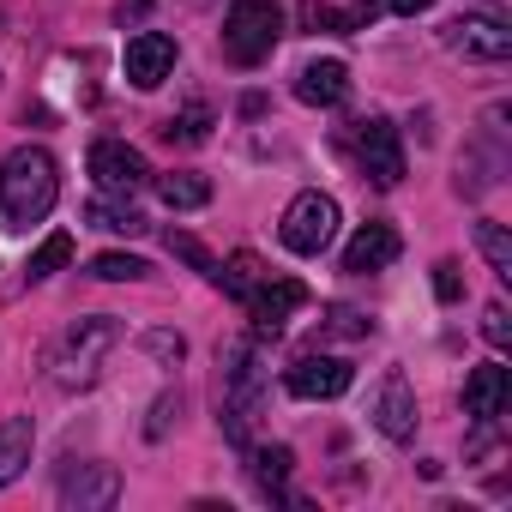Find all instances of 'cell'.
<instances>
[{"label": "cell", "mask_w": 512, "mask_h": 512, "mask_svg": "<svg viewBox=\"0 0 512 512\" xmlns=\"http://www.w3.org/2000/svg\"><path fill=\"white\" fill-rule=\"evenodd\" d=\"M55 193H61V175H55V157L43 145H19L0 163V217H7V229L43 223L55 211Z\"/></svg>", "instance_id": "cell-1"}, {"label": "cell", "mask_w": 512, "mask_h": 512, "mask_svg": "<svg viewBox=\"0 0 512 512\" xmlns=\"http://www.w3.org/2000/svg\"><path fill=\"white\" fill-rule=\"evenodd\" d=\"M115 344H121V326H115L109 314L67 326V338H61V344H55V356H49L55 386H67V392L91 386V380L103 374V362H109V350H115Z\"/></svg>", "instance_id": "cell-2"}, {"label": "cell", "mask_w": 512, "mask_h": 512, "mask_svg": "<svg viewBox=\"0 0 512 512\" xmlns=\"http://www.w3.org/2000/svg\"><path fill=\"white\" fill-rule=\"evenodd\" d=\"M278 37H284V7H278V0H235L229 19H223V55L235 67L272 61Z\"/></svg>", "instance_id": "cell-3"}, {"label": "cell", "mask_w": 512, "mask_h": 512, "mask_svg": "<svg viewBox=\"0 0 512 512\" xmlns=\"http://www.w3.org/2000/svg\"><path fill=\"white\" fill-rule=\"evenodd\" d=\"M278 235H284L290 253H308V260L326 253L332 235H338V199L332 193H296L290 211H284V223H278Z\"/></svg>", "instance_id": "cell-4"}, {"label": "cell", "mask_w": 512, "mask_h": 512, "mask_svg": "<svg viewBox=\"0 0 512 512\" xmlns=\"http://www.w3.org/2000/svg\"><path fill=\"white\" fill-rule=\"evenodd\" d=\"M350 151H356V163H362V175L374 187H398L404 181V145H398V127L386 115L356 121L350 127Z\"/></svg>", "instance_id": "cell-5"}, {"label": "cell", "mask_w": 512, "mask_h": 512, "mask_svg": "<svg viewBox=\"0 0 512 512\" xmlns=\"http://www.w3.org/2000/svg\"><path fill=\"white\" fill-rule=\"evenodd\" d=\"M91 181L103 187V193H139L145 181H151V169H145V157L127 145V139H97L91 145Z\"/></svg>", "instance_id": "cell-6"}, {"label": "cell", "mask_w": 512, "mask_h": 512, "mask_svg": "<svg viewBox=\"0 0 512 512\" xmlns=\"http://www.w3.org/2000/svg\"><path fill=\"white\" fill-rule=\"evenodd\" d=\"M350 380H356V368H350L344 356H302V362H296V368L284 374L290 398H308V404L344 398V392H350Z\"/></svg>", "instance_id": "cell-7"}, {"label": "cell", "mask_w": 512, "mask_h": 512, "mask_svg": "<svg viewBox=\"0 0 512 512\" xmlns=\"http://www.w3.org/2000/svg\"><path fill=\"white\" fill-rule=\"evenodd\" d=\"M296 308H308V284H296V278H272V272H266L260 290L247 296V314H253V332H260V338H278L284 320H290Z\"/></svg>", "instance_id": "cell-8"}, {"label": "cell", "mask_w": 512, "mask_h": 512, "mask_svg": "<svg viewBox=\"0 0 512 512\" xmlns=\"http://www.w3.org/2000/svg\"><path fill=\"white\" fill-rule=\"evenodd\" d=\"M169 73H175V37H163V31H139V37L127 43V79H133L139 91H157Z\"/></svg>", "instance_id": "cell-9"}, {"label": "cell", "mask_w": 512, "mask_h": 512, "mask_svg": "<svg viewBox=\"0 0 512 512\" xmlns=\"http://www.w3.org/2000/svg\"><path fill=\"white\" fill-rule=\"evenodd\" d=\"M506 398H512V380H506V368L500 362H482V368H470V380H464V416L470 422H500L506 416Z\"/></svg>", "instance_id": "cell-10"}, {"label": "cell", "mask_w": 512, "mask_h": 512, "mask_svg": "<svg viewBox=\"0 0 512 512\" xmlns=\"http://www.w3.org/2000/svg\"><path fill=\"white\" fill-rule=\"evenodd\" d=\"M115 500H121V476H115V464H73V470L61 476V506L91 512V506H115Z\"/></svg>", "instance_id": "cell-11"}, {"label": "cell", "mask_w": 512, "mask_h": 512, "mask_svg": "<svg viewBox=\"0 0 512 512\" xmlns=\"http://www.w3.org/2000/svg\"><path fill=\"white\" fill-rule=\"evenodd\" d=\"M446 43L470 61H506L512 55V31L500 19H452L446 25Z\"/></svg>", "instance_id": "cell-12"}, {"label": "cell", "mask_w": 512, "mask_h": 512, "mask_svg": "<svg viewBox=\"0 0 512 512\" xmlns=\"http://www.w3.org/2000/svg\"><path fill=\"white\" fill-rule=\"evenodd\" d=\"M398 229L392 223H362L356 229V241L344 247V272H356V278H368V272H386L392 260H398Z\"/></svg>", "instance_id": "cell-13"}, {"label": "cell", "mask_w": 512, "mask_h": 512, "mask_svg": "<svg viewBox=\"0 0 512 512\" xmlns=\"http://www.w3.org/2000/svg\"><path fill=\"white\" fill-rule=\"evenodd\" d=\"M374 428L386 434V440H410L416 434V392L404 386V374H392L386 386H380V398H374Z\"/></svg>", "instance_id": "cell-14"}, {"label": "cell", "mask_w": 512, "mask_h": 512, "mask_svg": "<svg viewBox=\"0 0 512 512\" xmlns=\"http://www.w3.org/2000/svg\"><path fill=\"white\" fill-rule=\"evenodd\" d=\"M296 97L314 103V109H338V103L350 97V67H344V61H308V67L296 73Z\"/></svg>", "instance_id": "cell-15"}, {"label": "cell", "mask_w": 512, "mask_h": 512, "mask_svg": "<svg viewBox=\"0 0 512 512\" xmlns=\"http://www.w3.org/2000/svg\"><path fill=\"white\" fill-rule=\"evenodd\" d=\"M31 446H37V428H31V416H0V488L25 476V464H31Z\"/></svg>", "instance_id": "cell-16"}, {"label": "cell", "mask_w": 512, "mask_h": 512, "mask_svg": "<svg viewBox=\"0 0 512 512\" xmlns=\"http://www.w3.org/2000/svg\"><path fill=\"white\" fill-rule=\"evenodd\" d=\"M290 464H296L290 446H260L253 452V488H260L266 500H284L290 494Z\"/></svg>", "instance_id": "cell-17"}, {"label": "cell", "mask_w": 512, "mask_h": 512, "mask_svg": "<svg viewBox=\"0 0 512 512\" xmlns=\"http://www.w3.org/2000/svg\"><path fill=\"white\" fill-rule=\"evenodd\" d=\"M157 193H163L169 211H199V205H211V181L193 175V169H169V175H157Z\"/></svg>", "instance_id": "cell-18"}, {"label": "cell", "mask_w": 512, "mask_h": 512, "mask_svg": "<svg viewBox=\"0 0 512 512\" xmlns=\"http://www.w3.org/2000/svg\"><path fill=\"white\" fill-rule=\"evenodd\" d=\"M211 284H223V296L247 302L253 290L266 284V266H260V253H229V260L217 266V278H211Z\"/></svg>", "instance_id": "cell-19"}, {"label": "cell", "mask_w": 512, "mask_h": 512, "mask_svg": "<svg viewBox=\"0 0 512 512\" xmlns=\"http://www.w3.org/2000/svg\"><path fill=\"white\" fill-rule=\"evenodd\" d=\"M67 260H73V235H67V229H55V235L31 253V266H25V272H31V284H43V278H55Z\"/></svg>", "instance_id": "cell-20"}, {"label": "cell", "mask_w": 512, "mask_h": 512, "mask_svg": "<svg viewBox=\"0 0 512 512\" xmlns=\"http://www.w3.org/2000/svg\"><path fill=\"white\" fill-rule=\"evenodd\" d=\"M163 139H169V145H205V139H211V109H205V103H193V109L169 115Z\"/></svg>", "instance_id": "cell-21"}, {"label": "cell", "mask_w": 512, "mask_h": 512, "mask_svg": "<svg viewBox=\"0 0 512 512\" xmlns=\"http://www.w3.org/2000/svg\"><path fill=\"white\" fill-rule=\"evenodd\" d=\"M476 247L494 266V278H512V235H506V223H476Z\"/></svg>", "instance_id": "cell-22"}, {"label": "cell", "mask_w": 512, "mask_h": 512, "mask_svg": "<svg viewBox=\"0 0 512 512\" xmlns=\"http://www.w3.org/2000/svg\"><path fill=\"white\" fill-rule=\"evenodd\" d=\"M302 31H314V37H350L356 19L338 13V7H326V0H302Z\"/></svg>", "instance_id": "cell-23"}, {"label": "cell", "mask_w": 512, "mask_h": 512, "mask_svg": "<svg viewBox=\"0 0 512 512\" xmlns=\"http://www.w3.org/2000/svg\"><path fill=\"white\" fill-rule=\"evenodd\" d=\"M97 229H115V235H139L145 229V217L133 211V205H115V199H91V211H85Z\"/></svg>", "instance_id": "cell-24"}, {"label": "cell", "mask_w": 512, "mask_h": 512, "mask_svg": "<svg viewBox=\"0 0 512 512\" xmlns=\"http://www.w3.org/2000/svg\"><path fill=\"white\" fill-rule=\"evenodd\" d=\"M91 272H97L103 284H139L151 266H145V260H133V253H97V260H91Z\"/></svg>", "instance_id": "cell-25"}, {"label": "cell", "mask_w": 512, "mask_h": 512, "mask_svg": "<svg viewBox=\"0 0 512 512\" xmlns=\"http://www.w3.org/2000/svg\"><path fill=\"white\" fill-rule=\"evenodd\" d=\"M169 253H175V260H187L193 272H205V278H217V260H211V253L193 241V235H181V229H169Z\"/></svg>", "instance_id": "cell-26"}, {"label": "cell", "mask_w": 512, "mask_h": 512, "mask_svg": "<svg viewBox=\"0 0 512 512\" xmlns=\"http://www.w3.org/2000/svg\"><path fill=\"white\" fill-rule=\"evenodd\" d=\"M434 296H440V302H458V296H464V278H458V266H452V260H440V266H434Z\"/></svg>", "instance_id": "cell-27"}, {"label": "cell", "mask_w": 512, "mask_h": 512, "mask_svg": "<svg viewBox=\"0 0 512 512\" xmlns=\"http://www.w3.org/2000/svg\"><path fill=\"white\" fill-rule=\"evenodd\" d=\"M506 332H512V326H506V308H500V302H488V308H482V338L500 350V344H506Z\"/></svg>", "instance_id": "cell-28"}, {"label": "cell", "mask_w": 512, "mask_h": 512, "mask_svg": "<svg viewBox=\"0 0 512 512\" xmlns=\"http://www.w3.org/2000/svg\"><path fill=\"white\" fill-rule=\"evenodd\" d=\"M145 344H151V356H163V362H181V356H187V344H181V332H151Z\"/></svg>", "instance_id": "cell-29"}, {"label": "cell", "mask_w": 512, "mask_h": 512, "mask_svg": "<svg viewBox=\"0 0 512 512\" xmlns=\"http://www.w3.org/2000/svg\"><path fill=\"white\" fill-rule=\"evenodd\" d=\"M434 0H392V13H404V19H416V13H428Z\"/></svg>", "instance_id": "cell-30"}]
</instances>
